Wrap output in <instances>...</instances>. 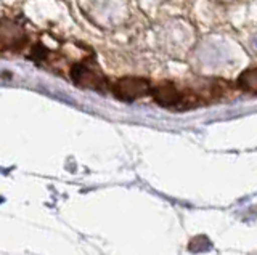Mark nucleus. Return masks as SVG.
Wrapping results in <instances>:
<instances>
[{
	"mask_svg": "<svg viewBox=\"0 0 257 255\" xmlns=\"http://www.w3.org/2000/svg\"><path fill=\"white\" fill-rule=\"evenodd\" d=\"M71 77L79 87H84V89H92L98 92H104L108 89L106 79L100 73L98 68L95 65H90V61H84L72 66Z\"/></svg>",
	"mask_w": 257,
	"mask_h": 255,
	"instance_id": "f257e3e1",
	"label": "nucleus"
},
{
	"mask_svg": "<svg viewBox=\"0 0 257 255\" xmlns=\"http://www.w3.org/2000/svg\"><path fill=\"white\" fill-rule=\"evenodd\" d=\"M28 44L24 29L10 20H0V52H20Z\"/></svg>",
	"mask_w": 257,
	"mask_h": 255,
	"instance_id": "f03ea898",
	"label": "nucleus"
},
{
	"mask_svg": "<svg viewBox=\"0 0 257 255\" xmlns=\"http://www.w3.org/2000/svg\"><path fill=\"white\" fill-rule=\"evenodd\" d=\"M114 90V95L119 100H124V101H134L137 98L143 97L147 95L150 90V84L148 81L145 79H139V77H125V79H120L114 84L112 87Z\"/></svg>",
	"mask_w": 257,
	"mask_h": 255,
	"instance_id": "7ed1b4c3",
	"label": "nucleus"
},
{
	"mask_svg": "<svg viewBox=\"0 0 257 255\" xmlns=\"http://www.w3.org/2000/svg\"><path fill=\"white\" fill-rule=\"evenodd\" d=\"M155 98L161 106H174L182 101V95L179 90H175L174 85L164 84L155 90Z\"/></svg>",
	"mask_w": 257,
	"mask_h": 255,
	"instance_id": "20e7f679",
	"label": "nucleus"
},
{
	"mask_svg": "<svg viewBox=\"0 0 257 255\" xmlns=\"http://www.w3.org/2000/svg\"><path fill=\"white\" fill-rule=\"evenodd\" d=\"M238 84L243 90L257 93V68L244 71V73L239 76Z\"/></svg>",
	"mask_w": 257,
	"mask_h": 255,
	"instance_id": "39448f33",
	"label": "nucleus"
}]
</instances>
